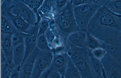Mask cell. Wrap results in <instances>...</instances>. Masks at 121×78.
I'll list each match as a JSON object with an SVG mask.
<instances>
[{"label": "cell", "instance_id": "cell-1", "mask_svg": "<svg viewBox=\"0 0 121 78\" xmlns=\"http://www.w3.org/2000/svg\"><path fill=\"white\" fill-rule=\"evenodd\" d=\"M87 31L107 45H121V15L106 5L99 7L89 22Z\"/></svg>", "mask_w": 121, "mask_h": 78}, {"label": "cell", "instance_id": "cell-2", "mask_svg": "<svg viewBox=\"0 0 121 78\" xmlns=\"http://www.w3.org/2000/svg\"><path fill=\"white\" fill-rule=\"evenodd\" d=\"M73 7L69 0L64 8L55 14L54 16L55 28L57 33L63 39L64 44L66 38L70 34L81 30L74 18Z\"/></svg>", "mask_w": 121, "mask_h": 78}, {"label": "cell", "instance_id": "cell-3", "mask_svg": "<svg viewBox=\"0 0 121 78\" xmlns=\"http://www.w3.org/2000/svg\"><path fill=\"white\" fill-rule=\"evenodd\" d=\"M99 7L92 3L74 6V18L80 29L86 31L89 22Z\"/></svg>", "mask_w": 121, "mask_h": 78}, {"label": "cell", "instance_id": "cell-4", "mask_svg": "<svg viewBox=\"0 0 121 78\" xmlns=\"http://www.w3.org/2000/svg\"><path fill=\"white\" fill-rule=\"evenodd\" d=\"M53 53L51 50L40 51L35 60L31 78H39L43 72L50 67Z\"/></svg>", "mask_w": 121, "mask_h": 78}, {"label": "cell", "instance_id": "cell-5", "mask_svg": "<svg viewBox=\"0 0 121 78\" xmlns=\"http://www.w3.org/2000/svg\"><path fill=\"white\" fill-rule=\"evenodd\" d=\"M100 60L106 78H121V66L108 51Z\"/></svg>", "mask_w": 121, "mask_h": 78}, {"label": "cell", "instance_id": "cell-6", "mask_svg": "<svg viewBox=\"0 0 121 78\" xmlns=\"http://www.w3.org/2000/svg\"><path fill=\"white\" fill-rule=\"evenodd\" d=\"M12 7L10 11L12 13L19 16L32 26L36 25L37 21L36 15L27 6L20 3Z\"/></svg>", "mask_w": 121, "mask_h": 78}, {"label": "cell", "instance_id": "cell-7", "mask_svg": "<svg viewBox=\"0 0 121 78\" xmlns=\"http://www.w3.org/2000/svg\"><path fill=\"white\" fill-rule=\"evenodd\" d=\"M40 51L36 47L19 66L20 78H30L36 57Z\"/></svg>", "mask_w": 121, "mask_h": 78}, {"label": "cell", "instance_id": "cell-8", "mask_svg": "<svg viewBox=\"0 0 121 78\" xmlns=\"http://www.w3.org/2000/svg\"><path fill=\"white\" fill-rule=\"evenodd\" d=\"M70 60L68 54L65 51L53 53L50 67L57 70L64 78L66 67Z\"/></svg>", "mask_w": 121, "mask_h": 78}, {"label": "cell", "instance_id": "cell-9", "mask_svg": "<svg viewBox=\"0 0 121 78\" xmlns=\"http://www.w3.org/2000/svg\"><path fill=\"white\" fill-rule=\"evenodd\" d=\"M87 35V31L81 30L70 34L67 38L65 42L66 48L76 46L86 48V46Z\"/></svg>", "mask_w": 121, "mask_h": 78}, {"label": "cell", "instance_id": "cell-10", "mask_svg": "<svg viewBox=\"0 0 121 78\" xmlns=\"http://www.w3.org/2000/svg\"><path fill=\"white\" fill-rule=\"evenodd\" d=\"M86 49L87 51L89 62L93 78H106L100 59L94 57L91 49L87 48Z\"/></svg>", "mask_w": 121, "mask_h": 78}, {"label": "cell", "instance_id": "cell-11", "mask_svg": "<svg viewBox=\"0 0 121 78\" xmlns=\"http://www.w3.org/2000/svg\"><path fill=\"white\" fill-rule=\"evenodd\" d=\"M11 36L10 34L1 33V50L6 60L10 62H13V51Z\"/></svg>", "mask_w": 121, "mask_h": 78}, {"label": "cell", "instance_id": "cell-12", "mask_svg": "<svg viewBox=\"0 0 121 78\" xmlns=\"http://www.w3.org/2000/svg\"><path fill=\"white\" fill-rule=\"evenodd\" d=\"M73 63L81 78H93L89 62L88 52Z\"/></svg>", "mask_w": 121, "mask_h": 78}, {"label": "cell", "instance_id": "cell-13", "mask_svg": "<svg viewBox=\"0 0 121 78\" xmlns=\"http://www.w3.org/2000/svg\"><path fill=\"white\" fill-rule=\"evenodd\" d=\"M4 12L9 18L14 27L18 30L28 33V30L32 26L29 24L19 16L13 14L10 11Z\"/></svg>", "mask_w": 121, "mask_h": 78}, {"label": "cell", "instance_id": "cell-14", "mask_svg": "<svg viewBox=\"0 0 121 78\" xmlns=\"http://www.w3.org/2000/svg\"><path fill=\"white\" fill-rule=\"evenodd\" d=\"M1 33L12 34L19 31L14 27L11 21L4 12L1 13Z\"/></svg>", "mask_w": 121, "mask_h": 78}, {"label": "cell", "instance_id": "cell-15", "mask_svg": "<svg viewBox=\"0 0 121 78\" xmlns=\"http://www.w3.org/2000/svg\"><path fill=\"white\" fill-rule=\"evenodd\" d=\"M38 34V33L30 34L25 38L23 43L25 47V54L22 62L36 47L37 38Z\"/></svg>", "mask_w": 121, "mask_h": 78}, {"label": "cell", "instance_id": "cell-16", "mask_svg": "<svg viewBox=\"0 0 121 78\" xmlns=\"http://www.w3.org/2000/svg\"><path fill=\"white\" fill-rule=\"evenodd\" d=\"M65 51L67 53L71 60L73 62L87 53L86 48L76 46H71L66 48Z\"/></svg>", "mask_w": 121, "mask_h": 78}, {"label": "cell", "instance_id": "cell-17", "mask_svg": "<svg viewBox=\"0 0 121 78\" xmlns=\"http://www.w3.org/2000/svg\"><path fill=\"white\" fill-rule=\"evenodd\" d=\"M24 43L21 44L13 49V62L16 67L20 66L23 60L25 54Z\"/></svg>", "mask_w": 121, "mask_h": 78}, {"label": "cell", "instance_id": "cell-18", "mask_svg": "<svg viewBox=\"0 0 121 78\" xmlns=\"http://www.w3.org/2000/svg\"><path fill=\"white\" fill-rule=\"evenodd\" d=\"M86 46L91 50L101 48L108 50L107 45L100 41L87 32Z\"/></svg>", "mask_w": 121, "mask_h": 78}, {"label": "cell", "instance_id": "cell-19", "mask_svg": "<svg viewBox=\"0 0 121 78\" xmlns=\"http://www.w3.org/2000/svg\"><path fill=\"white\" fill-rule=\"evenodd\" d=\"M16 67L13 62L6 60L1 62V78H9L13 69Z\"/></svg>", "mask_w": 121, "mask_h": 78}, {"label": "cell", "instance_id": "cell-20", "mask_svg": "<svg viewBox=\"0 0 121 78\" xmlns=\"http://www.w3.org/2000/svg\"><path fill=\"white\" fill-rule=\"evenodd\" d=\"M64 78H81L78 70L71 60L66 67Z\"/></svg>", "mask_w": 121, "mask_h": 78}, {"label": "cell", "instance_id": "cell-21", "mask_svg": "<svg viewBox=\"0 0 121 78\" xmlns=\"http://www.w3.org/2000/svg\"><path fill=\"white\" fill-rule=\"evenodd\" d=\"M30 34L19 31L12 34L11 39L13 49L20 44L23 43L25 38Z\"/></svg>", "mask_w": 121, "mask_h": 78}, {"label": "cell", "instance_id": "cell-22", "mask_svg": "<svg viewBox=\"0 0 121 78\" xmlns=\"http://www.w3.org/2000/svg\"><path fill=\"white\" fill-rule=\"evenodd\" d=\"M36 47L40 51L51 50L44 34H38L37 38Z\"/></svg>", "mask_w": 121, "mask_h": 78}, {"label": "cell", "instance_id": "cell-23", "mask_svg": "<svg viewBox=\"0 0 121 78\" xmlns=\"http://www.w3.org/2000/svg\"><path fill=\"white\" fill-rule=\"evenodd\" d=\"M107 51L121 66V45L110 46Z\"/></svg>", "mask_w": 121, "mask_h": 78}, {"label": "cell", "instance_id": "cell-24", "mask_svg": "<svg viewBox=\"0 0 121 78\" xmlns=\"http://www.w3.org/2000/svg\"><path fill=\"white\" fill-rule=\"evenodd\" d=\"M108 8L115 13L121 15V0H112L106 5Z\"/></svg>", "mask_w": 121, "mask_h": 78}, {"label": "cell", "instance_id": "cell-25", "mask_svg": "<svg viewBox=\"0 0 121 78\" xmlns=\"http://www.w3.org/2000/svg\"><path fill=\"white\" fill-rule=\"evenodd\" d=\"M52 2L55 14L61 11L65 7L69 0H51Z\"/></svg>", "mask_w": 121, "mask_h": 78}, {"label": "cell", "instance_id": "cell-26", "mask_svg": "<svg viewBox=\"0 0 121 78\" xmlns=\"http://www.w3.org/2000/svg\"><path fill=\"white\" fill-rule=\"evenodd\" d=\"M39 8L40 10L43 13L50 11L54 13L53 4L51 0H45Z\"/></svg>", "mask_w": 121, "mask_h": 78}, {"label": "cell", "instance_id": "cell-27", "mask_svg": "<svg viewBox=\"0 0 121 78\" xmlns=\"http://www.w3.org/2000/svg\"><path fill=\"white\" fill-rule=\"evenodd\" d=\"M57 33L54 32L49 27L45 32V35L49 45H52Z\"/></svg>", "mask_w": 121, "mask_h": 78}, {"label": "cell", "instance_id": "cell-28", "mask_svg": "<svg viewBox=\"0 0 121 78\" xmlns=\"http://www.w3.org/2000/svg\"><path fill=\"white\" fill-rule=\"evenodd\" d=\"M91 50L93 56L99 59H101L104 56L108 51L106 49L101 48Z\"/></svg>", "mask_w": 121, "mask_h": 78}, {"label": "cell", "instance_id": "cell-29", "mask_svg": "<svg viewBox=\"0 0 121 78\" xmlns=\"http://www.w3.org/2000/svg\"><path fill=\"white\" fill-rule=\"evenodd\" d=\"M40 27L38 34H44L49 27L50 24L48 20L45 19L40 23Z\"/></svg>", "mask_w": 121, "mask_h": 78}, {"label": "cell", "instance_id": "cell-30", "mask_svg": "<svg viewBox=\"0 0 121 78\" xmlns=\"http://www.w3.org/2000/svg\"><path fill=\"white\" fill-rule=\"evenodd\" d=\"M27 4L30 7L34 9H36L40 7L42 4V0H30Z\"/></svg>", "mask_w": 121, "mask_h": 78}, {"label": "cell", "instance_id": "cell-31", "mask_svg": "<svg viewBox=\"0 0 121 78\" xmlns=\"http://www.w3.org/2000/svg\"><path fill=\"white\" fill-rule=\"evenodd\" d=\"M74 6L82 4H90L92 2V0H69Z\"/></svg>", "mask_w": 121, "mask_h": 78}, {"label": "cell", "instance_id": "cell-32", "mask_svg": "<svg viewBox=\"0 0 121 78\" xmlns=\"http://www.w3.org/2000/svg\"><path fill=\"white\" fill-rule=\"evenodd\" d=\"M50 70L48 78H61L62 76L56 70L52 69L50 67Z\"/></svg>", "mask_w": 121, "mask_h": 78}, {"label": "cell", "instance_id": "cell-33", "mask_svg": "<svg viewBox=\"0 0 121 78\" xmlns=\"http://www.w3.org/2000/svg\"><path fill=\"white\" fill-rule=\"evenodd\" d=\"M19 67H16L13 70L9 78H19Z\"/></svg>", "mask_w": 121, "mask_h": 78}, {"label": "cell", "instance_id": "cell-34", "mask_svg": "<svg viewBox=\"0 0 121 78\" xmlns=\"http://www.w3.org/2000/svg\"><path fill=\"white\" fill-rule=\"evenodd\" d=\"M92 1L99 7L106 5L107 3V0H92Z\"/></svg>", "mask_w": 121, "mask_h": 78}, {"label": "cell", "instance_id": "cell-35", "mask_svg": "<svg viewBox=\"0 0 121 78\" xmlns=\"http://www.w3.org/2000/svg\"><path fill=\"white\" fill-rule=\"evenodd\" d=\"M112 0H107V3Z\"/></svg>", "mask_w": 121, "mask_h": 78}, {"label": "cell", "instance_id": "cell-36", "mask_svg": "<svg viewBox=\"0 0 121 78\" xmlns=\"http://www.w3.org/2000/svg\"><path fill=\"white\" fill-rule=\"evenodd\" d=\"M10 0H4L5 1H9Z\"/></svg>", "mask_w": 121, "mask_h": 78}, {"label": "cell", "instance_id": "cell-37", "mask_svg": "<svg viewBox=\"0 0 121 78\" xmlns=\"http://www.w3.org/2000/svg\"></svg>", "mask_w": 121, "mask_h": 78}]
</instances>
